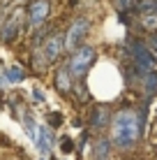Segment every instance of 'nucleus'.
<instances>
[{
  "instance_id": "obj_5",
  "label": "nucleus",
  "mask_w": 157,
  "mask_h": 160,
  "mask_svg": "<svg viewBox=\"0 0 157 160\" xmlns=\"http://www.w3.org/2000/svg\"><path fill=\"white\" fill-rule=\"evenodd\" d=\"M39 49H42V53H44L46 63H56V60L62 56V51H65V35L58 32V30H53Z\"/></svg>"
},
{
  "instance_id": "obj_14",
  "label": "nucleus",
  "mask_w": 157,
  "mask_h": 160,
  "mask_svg": "<svg viewBox=\"0 0 157 160\" xmlns=\"http://www.w3.org/2000/svg\"><path fill=\"white\" fill-rule=\"evenodd\" d=\"M2 72H5V77H7L9 84H19V81H23V79H25L23 68H19V65H9V68H5Z\"/></svg>"
},
{
  "instance_id": "obj_8",
  "label": "nucleus",
  "mask_w": 157,
  "mask_h": 160,
  "mask_svg": "<svg viewBox=\"0 0 157 160\" xmlns=\"http://www.w3.org/2000/svg\"><path fill=\"white\" fill-rule=\"evenodd\" d=\"M35 146H37V151L42 153V156H48L51 153V148H53V144H56V137H53V132L48 130V125H39L37 128V135H35Z\"/></svg>"
},
{
  "instance_id": "obj_12",
  "label": "nucleus",
  "mask_w": 157,
  "mask_h": 160,
  "mask_svg": "<svg viewBox=\"0 0 157 160\" xmlns=\"http://www.w3.org/2000/svg\"><path fill=\"white\" fill-rule=\"evenodd\" d=\"M141 88L145 98H155L157 95V72H145L141 79Z\"/></svg>"
},
{
  "instance_id": "obj_19",
  "label": "nucleus",
  "mask_w": 157,
  "mask_h": 160,
  "mask_svg": "<svg viewBox=\"0 0 157 160\" xmlns=\"http://www.w3.org/2000/svg\"><path fill=\"white\" fill-rule=\"evenodd\" d=\"M145 44H148V49L157 56V32H150V35H148V42H145Z\"/></svg>"
},
{
  "instance_id": "obj_11",
  "label": "nucleus",
  "mask_w": 157,
  "mask_h": 160,
  "mask_svg": "<svg viewBox=\"0 0 157 160\" xmlns=\"http://www.w3.org/2000/svg\"><path fill=\"white\" fill-rule=\"evenodd\" d=\"M19 30H21V23L14 19H7L2 21V28H0V40H2L5 44H12L16 37H19Z\"/></svg>"
},
{
  "instance_id": "obj_10",
  "label": "nucleus",
  "mask_w": 157,
  "mask_h": 160,
  "mask_svg": "<svg viewBox=\"0 0 157 160\" xmlns=\"http://www.w3.org/2000/svg\"><path fill=\"white\" fill-rule=\"evenodd\" d=\"M56 88L60 95H69V93L74 91V81H72V74H69L67 65H62V68L56 70Z\"/></svg>"
},
{
  "instance_id": "obj_24",
  "label": "nucleus",
  "mask_w": 157,
  "mask_h": 160,
  "mask_svg": "<svg viewBox=\"0 0 157 160\" xmlns=\"http://www.w3.org/2000/svg\"><path fill=\"white\" fill-rule=\"evenodd\" d=\"M16 2H25V0H16Z\"/></svg>"
},
{
  "instance_id": "obj_22",
  "label": "nucleus",
  "mask_w": 157,
  "mask_h": 160,
  "mask_svg": "<svg viewBox=\"0 0 157 160\" xmlns=\"http://www.w3.org/2000/svg\"><path fill=\"white\" fill-rule=\"evenodd\" d=\"M9 81H7V77H5V72L0 70V91H5V86H7Z\"/></svg>"
},
{
  "instance_id": "obj_1",
  "label": "nucleus",
  "mask_w": 157,
  "mask_h": 160,
  "mask_svg": "<svg viewBox=\"0 0 157 160\" xmlns=\"http://www.w3.org/2000/svg\"><path fill=\"white\" fill-rule=\"evenodd\" d=\"M145 128V107H125L113 114L111 121V144L118 148H132L141 139Z\"/></svg>"
},
{
  "instance_id": "obj_9",
  "label": "nucleus",
  "mask_w": 157,
  "mask_h": 160,
  "mask_svg": "<svg viewBox=\"0 0 157 160\" xmlns=\"http://www.w3.org/2000/svg\"><path fill=\"white\" fill-rule=\"evenodd\" d=\"M111 153H113V144L109 137L99 135L93 139V160H111Z\"/></svg>"
},
{
  "instance_id": "obj_13",
  "label": "nucleus",
  "mask_w": 157,
  "mask_h": 160,
  "mask_svg": "<svg viewBox=\"0 0 157 160\" xmlns=\"http://www.w3.org/2000/svg\"><path fill=\"white\" fill-rule=\"evenodd\" d=\"M21 123H23V130H25V135H28L30 139H35V135H37V128H39V123L35 121V116H32L30 112H23V114H21Z\"/></svg>"
},
{
  "instance_id": "obj_18",
  "label": "nucleus",
  "mask_w": 157,
  "mask_h": 160,
  "mask_svg": "<svg viewBox=\"0 0 157 160\" xmlns=\"http://www.w3.org/2000/svg\"><path fill=\"white\" fill-rule=\"evenodd\" d=\"M74 91H76V95L81 98V102L90 100V93H88V88H85V81H76V84H74Z\"/></svg>"
},
{
  "instance_id": "obj_16",
  "label": "nucleus",
  "mask_w": 157,
  "mask_h": 160,
  "mask_svg": "<svg viewBox=\"0 0 157 160\" xmlns=\"http://www.w3.org/2000/svg\"><path fill=\"white\" fill-rule=\"evenodd\" d=\"M136 2L139 0H113V7H116L118 14H125V12H134Z\"/></svg>"
},
{
  "instance_id": "obj_17",
  "label": "nucleus",
  "mask_w": 157,
  "mask_h": 160,
  "mask_svg": "<svg viewBox=\"0 0 157 160\" xmlns=\"http://www.w3.org/2000/svg\"><path fill=\"white\" fill-rule=\"evenodd\" d=\"M62 118H65V116H62L60 112H48V114H46V123L51 125V128H60V125H62Z\"/></svg>"
},
{
  "instance_id": "obj_4",
  "label": "nucleus",
  "mask_w": 157,
  "mask_h": 160,
  "mask_svg": "<svg viewBox=\"0 0 157 160\" xmlns=\"http://www.w3.org/2000/svg\"><path fill=\"white\" fill-rule=\"evenodd\" d=\"M88 32H90V21L85 19V16H76V19L72 21V26H69L67 35H65V49H67V51L79 49Z\"/></svg>"
},
{
  "instance_id": "obj_15",
  "label": "nucleus",
  "mask_w": 157,
  "mask_h": 160,
  "mask_svg": "<svg viewBox=\"0 0 157 160\" xmlns=\"http://www.w3.org/2000/svg\"><path fill=\"white\" fill-rule=\"evenodd\" d=\"M139 23L143 26V30H148V32H157V14H155V12L139 14Z\"/></svg>"
},
{
  "instance_id": "obj_6",
  "label": "nucleus",
  "mask_w": 157,
  "mask_h": 160,
  "mask_svg": "<svg viewBox=\"0 0 157 160\" xmlns=\"http://www.w3.org/2000/svg\"><path fill=\"white\" fill-rule=\"evenodd\" d=\"M48 14H51V2L48 0H30L28 9H25V19H28V23L32 28L46 23Z\"/></svg>"
},
{
  "instance_id": "obj_2",
  "label": "nucleus",
  "mask_w": 157,
  "mask_h": 160,
  "mask_svg": "<svg viewBox=\"0 0 157 160\" xmlns=\"http://www.w3.org/2000/svg\"><path fill=\"white\" fill-rule=\"evenodd\" d=\"M95 63H97L95 47L93 44H81L79 49L72 51V56H69V60H67V70H69V74H72V79L83 81L85 74L95 68Z\"/></svg>"
},
{
  "instance_id": "obj_20",
  "label": "nucleus",
  "mask_w": 157,
  "mask_h": 160,
  "mask_svg": "<svg viewBox=\"0 0 157 160\" xmlns=\"http://www.w3.org/2000/svg\"><path fill=\"white\" fill-rule=\"evenodd\" d=\"M32 98H35V102H44V100H46L44 91H42L39 86H35V88H32Z\"/></svg>"
},
{
  "instance_id": "obj_23",
  "label": "nucleus",
  "mask_w": 157,
  "mask_h": 160,
  "mask_svg": "<svg viewBox=\"0 0 157 160\" xmlns=\"http://www.w3.org/2000/svg\"><path fill=\"white\" fill-rule=\"evenodd\" d=\"M37 160H46V158H44V156H39V158H37Z\"/></svg>"
},
{
  "instance_id": "obj_7",
  "label": "nucleus",
  "mask_w": 157,
  "mask_h": 160,
  "mask_svg": "<svg viewBox=\"0 0 157 160\" xmlns=\"http://www.w3.org/2000/svg\"><path fill=\"white\" fill-rule=\"evenodd\" d=\"M111 121H113V112H111L109 104L99 102V104H95V107L90 109V118H88V123H90V128H93V130H97V132L106 130V128L111 125Z\"/></svg>"
},
{
  "instance_id": "obj_21",
  "label": "nucleus",
  "mask_w": 157,
  "mask_h": 160,
  "mask_svg": "<svg viewBox=\"0 0 157 160\" xmlns=\"http://www.w3.org/2000/svg\"><path fill=\"white\" fill-rule=\"evenodd\" d=\"M60 148H62L65 153H72V151H74V144H72V139H69V137H65V139H62V144H60Z\"/></svg>"
},
{
  "instance_id": "obj_3",
  "label": "nucleus",
  "mask_w": 157,
  "mask_h": 160,
  "mask_svg": "<svg viewBox=\"0 0 157 160\" xmlns=\"http://www.w3.org/2000/svg\"><path fill=\"white\" fill-rule=\"evenodd\" d=\"M127 51H129V63L134 68H139L141 72H155L157 68V56L148 49V44L141 42V40H129L127 44Z\"/></svg>"
}]
</instances>
